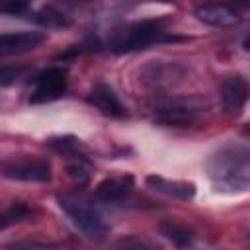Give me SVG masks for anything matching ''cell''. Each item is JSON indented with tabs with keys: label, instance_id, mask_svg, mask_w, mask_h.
Instances as JSON below:
<instances>
[{
	"label": "cell",
	"instance_id": "6da1fadb",
	"mask_svg": "<svg viewBox=\"0 0 250 250\" xmlns=\"http://www.w3.org/2000/svg\"><path fill=\"white\" fill-rule=\"evenodd\" d=\"M162 25H164L162 20H143V21L131 23L123 31H119V33L113 35L109 47L115 53H129V51L145 49L146 45L166 43V41H178L180 39V37L168 35Z\"/></svg>",
	"mask_w": 250,
	"mask_h": 250
},
{
	"label": "cell",
	"instance_id": "7a4b0ae2",
	"mask_svg": "<svg viewBox=\"0 0 250 250\" xmlns=\"http://www.w3.org/2000/svg\"><path fill=\"white\" fill-rule=\"evenodd\" d=\"M61 209L70 217V221L92 240H102L107 234V225L105 221L84 201L74 199V197H59Z\"/></svg>",
	"mask_w": 250,
	"mask_h": 250
},
{
	"label": "cell",
	"instance_id": "3957f363",
	"mask_svg": "<svg viewBox=\"0 0 250 250\" xmlns=\"http://www.w3.org/2000/svg\"><path fill=\"white\" fill-rule=\"evenodd\" d=\"M68 70L64 66H51L35 76V88L29 96L31 104H47L64 96Z\"/></svg>",
	"mask_w": 250,
	"mask_h": 250
},
{
	"label": "cell",
	"instance_id": "277c9868",
	"mask_svg": "<svg viewBox=\"0 0 250 250\" xmlns=\"http://www.w3.org/2000/svg\"><path fill=\"white\" fill-rule=\"evenodd\" d=\"M2 176L18 182H49L51 166L43 160H27L18 164H6L0 168Z\"/></svg>",
	"mask_w": 250,
	"mask_h": 250
},
{
	"label": "cell",
	"instance_id": "5b68a950",
	"mask_svg": "<svg viewBox=\"0 0 250 250\" xmlns=\"http://www.w3.org/2000/svg\"><path fill=\"white\" fill-rule=\"evenodd\" d=\"M45 35L39 31H18V33H0V57L23 55L33 51L43 43Z\"/></svg>",
	"mask_w": 250,
	"mask_h": 250
},
{
	"label": "cell",
	"instance_id": "8992f818",
	"mask_svg": "<svg viewBox=\"0 0 250 250\" xmlns=\"http://www.w3.org/2000/svg\"><path fill=\"white\" fill-rule=\"evenodd\" d=\"M88 102L98 107L104 115H109V117H115V119H123L127 115V109L125 105L121 104L119 96L115 94V90L107 84H96L88 96Z\"/></svg>",
	"mask_w": 250,
	"mask_h": 250
},
{
	"label": "cell",
	"instance_id": "52a82bcc",
	"mask_svg": "<svg viewBox=\"0 0 250 250\" xmlns=\"http://www.w3.org/2000/svg\"><path fill=\"white\" fill-rule=\"evenodd\" d=\"M195 18L213 27H232L240 21V16L223 4H203L195 8Z\"/></svg>",
	"mask_w": 250,
	"mask_h": 250
},
{
	"label": "cell",
	"instance_id": "ba28073f",
	"mask_svg": "<svg viewBox=\"0 0 250 250\" xmlns=\"http://www.w3.org/2000/svg\"><path fill=\"white\" fill-rule=\"evenodd\" d=\"M154 111L160 121L180 125V123H189L193 119V115L199 111V107L188 100H168V102L160 104Z\"/></svg>",
	"mask_w": 250,
	"mask_h": 250
},
{
	"label": "cell",
	"instance_id": "9c48e42d",
	"mask_svg": "<svg viewBox=\"0 0 250 250\" xmlns=\"http://www.w3.org/2000/svg\"><path fill=\"white\" fill-rule=\"evenodd\" d=\"M248 100V84L242 76H230L223 84V102L230 113H238Z\"/></svg>",
	"mask_w": 250,
	"mask_h": 250
},
{
	"label": "cell",
	"instance_id": "30bf717a",
	"mask_svg": "<svg viewBox=\"0 0 250 250\" xmlns=\"http://www.w3.org/2000/svg\"><path fill=\"white\" fill-rule=\"evenodd\" d=\"M133 191V176H119V178H107L98 184L96 195L102 201H123Z\"/></svg>",
	"mask_w": 250,
	"mask_h": 250
},
{
	"label": "cell",
	"instance_id": "8fae6325",
	"mask_svg": "<svg viewBox=\"0 0 250 250\" xmlns=\"http://www.w3.org/2000/svg\"><path fill=\"white\" fill-rule=\"evenodd\" d=\"M146 184L152 188V189H156V191H160V193H164V195H170V197H174V199H182V201H188V199H191L193 195H195V186L193 184H189V182H178V180H166V178H162V176H148L146 178Z\"/></svg>",
	"mask_w": 250,
	"mask_h": 250
},
{
	"label": "cell",
	"instance_id": "7c38bea8",
	"mask_svg": "<svg viewBox=\"0 0 250 250\" xmlns=\"http://www.w3.org/2000/svg\"><path fill=\"white\" fill-rule=\"evenodd\" d=\"M160 234L168 240H172L174 244L178 246H188L191 244V230H188L186 227L178 225V223H172V221H164L160 223Z\"/></svg>",
	"mask_w": 250,
	"mask_h": 250
},
{
	"label": "cell",
	"instance_id": "4fadbf2b",
	"mask_svg": "<svg viewBox=\"0 0 250 250\" xmlns=\"http://www.w3.org/2000/svg\"><path fill=\"white\" fill-rule=\"evenodd\" d=\"M29 213H31V211H29L25 205H21V203L12 205L10 209H6V211L0 213V229H6V227H10V225H16V223L27 219Z\"/></svg>",
	"mask_w": 250,
	"mask_h": 250
},
{
	"label": "cell",
	"instance_id": "5bb4252c",
	"mask_svg": "<svg viewBox=\"0 0 250 250\" xmlns=\"http://www.w3.org/2000/svg\"><path fill=\"white\" fill-rule=\"evenodd\" d=\"M35 20L47 27H55V25H66L68 20L64 18V14H61L59 10H53V8H45L41 12L35 14Z\"/></svg>",
	"mask_w": 250,
	"mask_h": 250
},
{
	"label": "cell",
	"instance_id": "9a60e30c",
	"mask_svg": "<svg viewBox=\"0 0 250 250\" xmlns=\"http://www.w3.org/2000/svg\"><path fill=\"white\" fill-rule=\"evenodd\" d=\"M49 145L55 150L64 152V154H76V150H78V141L74 137H53V139H49Z\"/></svg>",
	"mask_w": 250,
	"mask_h": 250
},
{
	"label": "cell",
	"instance_id": "2e32d148",
	"mask_svg": "<svg viewBox=\"0 0 250 250\" xmlns=\"http://www.w3.org/2000/svg\"><path fill=\"white\" fill-rule=\"evenodd\" d=\"M27 8V0H0V12L6 14H21Z\"/></svg>",
	"mask_w": 250,
	"mask_h": 250
},
{
	"label": "cell",
	"instance_id": "e0dca14e",
	"mask_svg": "<svg viewBox=\"0 0 250 250\" xmlns=\"http://www.w3.org/2000/svg\"><path fill=\"white\" fill-rule=\"evenodd\" d=\"M18 76V70L14 68H0V86H6V84H12Z\"/></svg>",
	"mask_w": 250,
	"mask_h": 250
}]
</instances>
